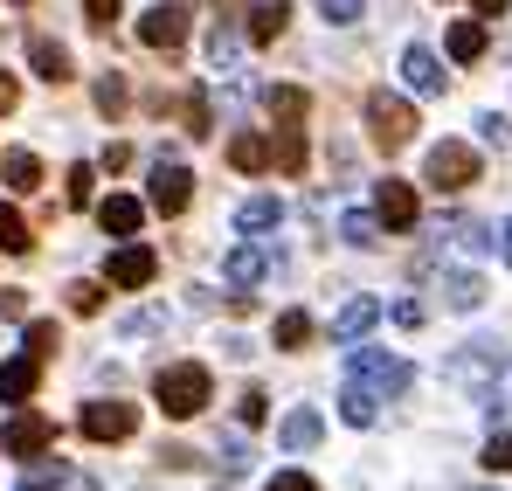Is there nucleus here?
Listing matches in <instances>:
<instances>
[{
    "label": "nucleus",
    "instance_id": "1",
    "mask_svg": "<svg viewBox=\"0 0 512 491\" xmlns=\"http://www.w3.org/2000/svg\"><path fill=\"white\" fill-rule=\"evenodd\" d=\"M208 395H215V381H208L201 360H173V367H160V381H153V402H160L173 422L201 415V409H208Z\"/></svg>",
    "mask_w": 512,
    "mask_h": 491
},
{
    "label": "nucleus",
    "instance_id": "2",
    "mask_svg": "<svg viewBox=\"0 0 512 491\" xmlns=\"http://www.w3.org/2000/svg\"><path fill=\"white\" fill-rule=\"evenodd\" d=\"M346 374H353L367 395H381V402H388V395H409V381H416V367H409V360L374 353V346H353V353H346Z\"/></svg>",
    "mask_w": 512,
    "mask_h": 491
},
{
    "label": "nucleus",
    "instance_id": "3",
    "mask_svg": "<svg viewBox=\"0 0 512 491\" xmlns=\"http://www.w3.org/2000/svg\"><path fill=\"white\" fill-rule=\"evenodd\" d=\"M367 132H374V146H381V153H402V146L416 139V111H409V97L374 90V97H367Z\"/></svg>",
    "mask_w": 512,
    "mask_h": 491
},
{
    "label": "nucleus",
    "instance_id": "4",
    "mask_svg": "<svg viewBox=\"0 0 512 491\" xmlns=\"http://www.w3.org/2000/svg\"><path fill=\"white\" fill-rule=\"evenodd\" d=\"M423 180L436 187V194H464V187L478 180V153H471L464 139H443V146H429Z\"/></svg>",
    "mask_w": 512,
    "mask_h": 491
},
{
    "label": "nucleus",
    "instance_id": "5",
    "mask_svg": "<svg viewBox=\"0 0 512 491\" xmlns=\"http://www.w3.org/2000/svg\"><path fill=\"white\" fill-rule=\"evenodd\" d=\"M443 374H450L457 388H485V395H492V381L506 374V346H499V339H471L464 353H450Z\"/></svg>",
    "mask_w": 512,
    "mask_h": 491
},
{
    "label": "nucleus",
    "instance_id": "6",
    "mask_svg": "<svg viewBox=\"0 0 512 491\" xmlns=\"http://www.w3.org/2000/svg\"><path fill=\"white\" fill-rule=\"evenodd\" d=\"M49 443H56V422H49V415H35V409L7 415V429H0V450H7V457H42Z\"/></svg>",
    "mask_w": 512,
    "mask_h": 491
},
{
    "label": "nucleus",
    "instance_id": "7",
    "mask_svg": "<svg viewBox=\"0 0 512 491\" xmlns=\"http://www.w3.org/2000/svg\"><path fill=\"white\" fill-rule=\"evenodd\" d=\"M146 201L160 208V215H180L187 201H194V173L180 160H153V187H146Z\"/></svg>",
    "mask_w": 512,
    "mask_h": 491
},
{
    "label": "nucleus",
    "instance_id": "8",
    "mask_svg": "<svg viewBox=\"0 0 512 491\" xmlns=\"http://www.w3.org/2000/svg\"><path fill=\"white\" fill-rule=\"evenodd\" d=\"M139 42H146V49H180V42H187V7H180V0L146 7V14H139Z\"/></svg>",
    "mask_w": 512,
    "mask_h": 491
},
{
    "label": "nucleus",
    "instance_id": "9",
    "mask_svg": "<svg viewBox=\"0 0 512 491\" xmlns=\"http://www.w3.org/2000/svg\"><path fill=\"white\" fill-rule=\"evenodd\" d=\"M104 277H111L118 291H139V284H153V277H160V256H153L146 243H125V249H111Z\"/></svg>",
    "mask_w": 512,
    "mask_h": 491
},
{
    "label": "nucleus",
    "instance_id": "10",
    "mask_svg": "<svg viewBox=\"0 0 512 491\" xmlns=\"http://www.w3.org/2000/svg\"><path fill=\"white\" fill-rule=\"evenodd\" d=\"M132 429H139V409H132V402H90L84 409V436L90 443H125Z\"/></svg>",
    "mask_w": 512,
    "mask_h": 491
},
{
    "label": "nucleus",
    "instance_id": "11",
    "mask_svg": "<svg viewBox=\"0 0 512 491\" xmlns=\"http://www.w3.org/2000/svg\"><path fill=\"white\" fill-rule=\"evenodd\" d=\"M374 215H381V229H416V187L409 180H374Z\"/></svg>",
    "mask_w": 512,
    "mask_h": 491
},
{
    "label": "nucleus",
    "instance_id": "12",
    "mask_svg": "<svg viewBox=\"0 0 512 491\" xmlns=\"http://www.w3.org/2000/svg\"><path fill=\"white\" fill-rule=\"evenodd\" d=\"M35 381H42V360H35V353L0 360V402H28V395H35Z\"/></svg>",
    "mask_w": 512,
    "mask_h": 491
},
{
    "label": "nucleus",
    "instance_id": "13",
    "mask_svg": "<svg viewBox=\"0 0 512 491\" xmlns=\"http://www.w3.org/2000/svg\"><path fill=\"white\" fill-rule=\"evenodd\" d=\"M402 83H409V90H416V97H443V63H436V56H429V49H409V56H402Z\"/></svg>",
    "mask_w": 512,
    "mask_h": 491
},
{
    "label": "nucleus",
    "instance_id": "14",
    "mask_svg": "<svg viewBox=\"0 0 512 491\" xmlns=\"http://www.w3.org/2000/svg\"><path fill=\"white\" fill-rule=\"evenodd\" d=\"M139 222H146V208H139L132 194H111V201H97V229H104V236H139Z\"/></svg>",
    "mask_w": 512,
    "mask_h": 491
},
{
    "label": "nucleus",
    "instance_id": "15",
    "mask_svg": "<svg viewBox=\"0 0 512 491\" xmlns=\"http://www.w3.org/2000/svg\"><path fill=\"white\" fill-rule=\"evenodd\" d=\"M381 319V298H346L340 305V319H333V339L340 346H353V339H367V326Z\"/></svg>",
    "mask_w": 512,
    "mask_h": 491
},
{
    "label": "nucleus",
    "instance_id": "16",
    "mask_svg": "<svg viewBox=\"0 0 512 491\" xmlns=\"http://www.w3.org/2000/svg\"><path fill=\"white\" fill-rule=\"evenodd\" d=\"M28 63H35V77H42V83H70V77H77V70H70V49L49 42V35L28 42Z\"/></svg>",
    "mask_w": 512,
    "mask_h": 491
},
{
    "label": "nucleus",
    "instance_id": "17",
    "mask_svg": "<svg viewBox=\"0 0 512 491\" xmlns=\"http://www.w3.org/2000/svg\"><path fill=\"white\" fill-rule=\"evenodd\" d=\"M263 111H270L277 125H305V111H312V97H305L298 83H270V90H263Z\"/></svg>",
    "mask_w": 512,
    "mask_h": 491
},
{
    "label": "nucleus",
    "instance_id": "18",
    "mask_svg": "<svg viewBox=\"0 0 512 491\" xmlns=\"http://www.w3.org/2000/svg\"><path fill=\"white\" fill-rule=\"evenodd\" d=\"M277 222H284V201H277V194H250V201L236 208V229H243V236H263V229H277Z\"/></svg>",
    "mask_w": 512,
    "mask_h": 491
},
{
    "label": "nucleus",
    "instance_id": "19",
    "mask_svg": "<svg viewBox=\"0 0 512 491\" xmlns=\"http://www.w3.org/2000/svg\"><path fill=\"white\" fill-rule=\"evenodd\" d=\"M319 436H326L319 409H291V415H284V429H277V443H284V450H312Z\"/></svg>",
    "mask_w": 512,
    "mask_h": 491
},
{
    "label": "nucleus",
    "instance_id": "20",
    "mask_svg": "<svg viewBox=\"0 0 512 491\" xmlns=\"http://www.w3.org/2000/svg\"><path fill=\"white\" fill-rule=\"evenodd\" d=\"M270 166H277V173H305V125H277Z\"/></svg>",
    "mask_w": 512,
    "mask_h": 491
},
{
    "label": "nucleus",
    "instance_id": "21",
    "mask_svg": "<svg viewBox=\"0 0 512 491\" xmlns=\"http://www.w3.org/2000/svg\"><path fill=\"white\" fill-rule=\"evenodd\" d=\"M291 28V0H256L250 7V42H277Z\"/></svg>",
    "mask_w": 512,
    "mask_h": 491
},
{
    "label": "nucleus",
    "instance_id": "22",
    "mask_svg": "<svg viewBox=\"0 0 512 491\" xmlns=\"http://www.w3.org/2000/svg\"><path fill=\"white\" fill-rule=\"evenodd\" d=\"M229 166H236V173H263V166H270V139H263V132H236V139H229Z\"/></svg>",
    "mask_w": 512,
    "mask_h": 491
},
{
    "label": "nucleus",
    "instance_id": "23",
    "mask_svg": "<svg viewBox=\"0 0 512 491\" xmlns=\"http://www.w3.org/2000/svg\"><path fill=\"white\" fill-rule=\"evenodd\" d=\"M443 298H450V312H478L485 305V277L478 270H457V277H443Z\"/></svg>",
    "mask_w": 512,
    "mask_h": 491
},
{
    "label": "nucleus",
    "instance_id": "24",
    "mask_svg": "<svg viewBox=\"0 0 512 491\" xmlns=\"http://www.w3.org/2000/svg\"><path fill=\"white\" fill-rule=\"evenodd\" d=\"M0 180H7L14 194H35V187H42V160H35V153H7V160H0Z\"/></svg>",
    "mask_w": 512,
    "mask_h": 491
},
{
    "label": "nucleus",
    "instance_id": "25",
    "mask_svg": "<svg viewBox=\"0 0 512 491\" xmlns=\"http://www.w3.org/2000/svg\"><path fill=\"white\" fill-rule=\"evenodd\" d=\"M485 42H492V35H485V21H457V28H450V63H478V56H485Z\"/></svg>",
    "mask_w": 512,
    "mask_h": 491
},
{
    "label": "nucleus",
    "instance_id": "26",
    "mask_svg": "<svg viewBox=\"0 0 512 491\" xmlns=\"http://www.w3.org/2000/svg\"><path fill=\"white\" fill-rule=\"evenodd\" d=\"M222 277H229L236 291H250L256 277H263V256H256L250 243H243V249H229V256H222Z\"/></svg>",
    "mask_w": 512,
    "mask_h": 491
},
{
    "label": "nucleus",
    "instance_id": "27",
    "mask_svg": "<svg viewBox=\"0 0 512 491\" xmlns=\"http://www.w3.org/2000/svg\"><path fill=\"white\" fill-rule=\"evenodd\" d=\"M374 415H381V409H374V395L353 381V388L340 395V422H346V429H374Z\"/></svg>",
    "mask_w": 512,
    "mask_h": 491
},
{
    "label": "nucleus",
    "instance_id": "28",
    "mask_svg": "<svg viewBox=\"0 0 512 491\" xmlns=\"http://www.w3.org/2000/svg\"><path fill=\"white\" fill-rule=\"evenodd\" d=\"M270 339H277L284 353H298V346L312 339V312H277V326H270Z\"/></svg>",
    "mask_w": 512,
    "mask_h": 491
},
{
    "label": "nucleus",
    "instance_id": "29",
    "mask_svg": "<svg viewBox=\"0 0 512 491\" xmlns=\"http://www.w3.org/2000/svg\"><path fill=\"white\" fill-rule=\"evenodd\" d=\"M56 346H63V339H56V319H28V326H21V353H35V360H49Z\"/></svg>",
    "mask_w": 512,
    "mask_h": 491
},
{
    "label": "nucleus",
    "instance_id": "30",
    "mask_svg": "<svg viewBox=\"0 0 512 491\" xmlns=\"http://www.w3.org/2000/svg\"><path fill=\"white\" fill-rule=\"evenodd\" d=\"M56 485H70V464H63V457H49V464H28V471H21V491H56Z\"/></svg>",
    "mask_w": 512,
    "mask_h": 491
},
{
    "label": "nucleus",
    "instance_id": "31",
    "mask_svg": "<svg viewBox=\"0 0 512 491\" xmlns=\"http://www.w3.org/2000/svg\"><path fill=\"white\" fill-rule=\"evenodd\" d=\"M0 249H7V256H28V249H35V236H28V222H21V215H14L7 201H0Z\"/></svg>",
    "mask_w": 512,
    "mask_h": 491
},
{
    "label": "nucleus",
    "instance_id": "32",
    "mask_svg": "<svg viewBox=\"0 0 512 491\" xmlns=\"http://www.w3.org/2000/svg\"><path fill=\"white\" fill-rule=\"evenodd\" d=\"M340 236H346L353 249H374V243H381V215H346Z\"/></svg>",
    "mask_w": 512,
    "mask_h": 491
},
{
    "label": "nucleus",
    "instance_id": "33",
    "mask_svg": "<svg viewBox=\"0 0 512 491\" xmlns=\"http://www.w3.org/2000/svg\"><path fill=\"white\" fill-rule=\"evenodd\" d=\"M90 187H97V166H70V173H63V194H70V208H84Z\"/></svg>",
    "mask_w": 512,
    "mask_h": 491
},
{
    "label": "nucleus",
    "instance_id": "34",
    "mask_svg": "<svg viewBox=\"0 0 512 491\" xmlns=\"http://www.w3.org/2000/svg\"><path fill=\"white\" fill-rule=\"evenodd\" d=\"M319 14H326L333 28H353V21L367 14V0H319Z\"/></svg>",
    "mask_w": 512,
    "mask_h": 491
},
{
    "label": "nucleus",
    "instance_id": "35",
    "mask_svg": "<svg viewBox=\"0 0 512 491\" xmlns=\"http://www.w3.org/2000/svg\"><path fill=\"white\" fill-rule=\"evenodd\" d=\"M97 305H104V284H90V277H77V284H70V312H97Z\"/></svg>",
    "mask_w": 512,
    "mask_h": 491
},
{
    "label": "nucleus",
    "instance_id": "36",
    "mask_svg": "<svg viewBox=\"0 0 512 491\" xmlns=\"http://www.w3.org/2000/svg\"><path fill=\"white\" fill-rule=\"evenodd\" d=\"M485 471H512V436H506V429H492V443H485Z\"/></svg>",
    "mask_w": 512,
    "mask_h": 491
},
{
    "label": "nucleus",
    "instance_id": "37",
    "mask_svg": "<svg viewBox=\"0 0 512 491\" xmlns=\"http://www.w3.org/2000/svg\"><path fill=\"white\" fill-rule=\"evenodd\" d=\"M222 471H229V478H243V471H250V443H243V436H229V443H222Z\"/></svg>",
    "mask_w": 512,
    "mask_h": 491
},
{
    "label": "nucleus",
    "instance_id": "38",
    "mask_svg": "<svg viewBox=\"0 0 512 491\" xmlns=\"http://www.w3.org/2000/svg\"><path fill=\"white\" fill-rule=\"evenodd\" d=\"M97 111H111V118L125 111V83L118 77H97Z\"/></svg>",
    "mask_w": 512,
    "mask_h": 491
},
{
    "label": "nucleus",
    "instance_id": "39",
    "mask_svg": "<svg viewBox=\"0 0 512 491\" xmlns=\"http://www.w3.org/2000/svg\"><path fill=\"white\" fill-rule=\"evenodd\" d=\"M478 139H485V146H512V125L499 111H485V118H478Z\"/></svg>",
    "mask_w": 512,
    "mask_h": 491
},
{
    "label": "nucleus",
    "instance_id": "40",
    "mask_svg": "<svg viewBox=\"0 0 512 491\" xmlns=\"http://www.w3.org/2000/svg\"><path fill=\"white\" fill-rule=\"evenodd\" d=\"M236 415H243V422H263V415H270V395H263V388H243V402H236Z\"/></svg>",
    "mask_w": 512,
    "mask_h": 491
},
{
    "label": "nucleus",
    "instance_id": "41",
    "mask_svg": "<svg viewBox=\"0 0 512 491\" xmlns=\"http://www.w3.org/2000/svg\"><path fill=\"white\" fill-rule=\"evenodd\" d=\"M167 326V312H132V319H125V339H146V332H160Z\"/></svg>",
    "mask_w": 512,
    "mask_h": 491
},
{
    "label": "nucleus",
    "instance_id": "42",
    "mask_svg": "<svg viewBox=\"0 0 512 491\" xmlns=\"http://www.w3.org/2000/svg\"><path fill=\"white\" fill-rule=\"evenodd\" d=\"M84 21L90 28H111L118 21V0H84Z\"/></svg>",
    "mask_w": 512,
    "mask_h": 491
},
{
    "label": "nucleus",
    "instance_id": "43",
    "mask_svg": "<svg viewBox=\"0 0 512 491\" xmlns=\"http://www.w3.org/2000/svg\"><path fill=\"white\" fill-rule=\"evenodd\" d=\"M263 491H319V485H312L305 471H277V478H270V485H263Z\"/></svg>",
    "mask_w": 512,
    "mask_h": 491
},
{
    "label": "nucleus",
    "instance_id": "44",
    "mask_svg": "<svg viewBox=\"0 0 512 491\" xmlns=\"http://www.w3.org/2000/svg\"><path fill=\"white\" fill-rule=\"evenodd\" d=\"M0 319H28V291H0Z\"/></svg>",
    "mask_w": 512,
    "mask_h": 491
},
{
    "label": "nucleus",
    "instance_id": "45",
    "mask_svg": "<svg viewBox=\"0 0 512 491\" xmlns=\"http://www.w3.org/2000/svg\"><path fill=\"white\" fill-rule=\"evenodd\" d=\"M395 326L416 332V326H423V305H416V298H402V305H395Z\"/></svg>",
    "mask_w": 512,
    "mask_h": 491
},
{
    "label": "nucleus",
    "instance_id": "46",
    "mask_svg": "<svg viewBox=\"0 0 512 491\" xmlns=\"http://www.w3.org/2000/svg\"><path fill=\"white\" fill-rule=\"evenodd\" d=\"M14 104H21V83H14V77H0V111H14Z\"/></svg>",
    "mask_w": 512,
    "mask_h": 491
},
{
    "label": "nucleus",
    "instance_id": "47",
    "mask_svg": "<svg viewBox=\"0 0 512 491\" xmlns=\"http://www.w3.org/2000/svg\"><path fill=\"white\" fill-rule=\"evenodd\" d=\"M471 7H478L485 21H492V14H506V0H471Z\"/></svg>",
    "mask_w": 512,
    "mask_h": 491
},
{
    "label": "nucleus",
    "instance_id": "48",
    "mask_svg": "<svg viewBox=\"0 0 512 491\" xmlns=\"http://www.w3.org/2000/svg\"><path fill=\"white\" fill-rule=\"evenodd\" d=\"M499 256H506V263H512V222H506V229H499Z\"/></svg>",
    "mask_w": 512,
    "mask_h": 491
},
{
    "label": "nucleus",
    "instance_id": "49",
    "mask_svg": "<svg viewBox=\"0 0 512 491\" xmlns=\"http://www.w3.org/2000/svg\"><path fill=\"white\" fill-rule=\"evenodd\" d=\"M21 7H28V0H21Z\"/></svg>",
    "mask_w": 512,
    "mask_h": 491
}]
</instances>
